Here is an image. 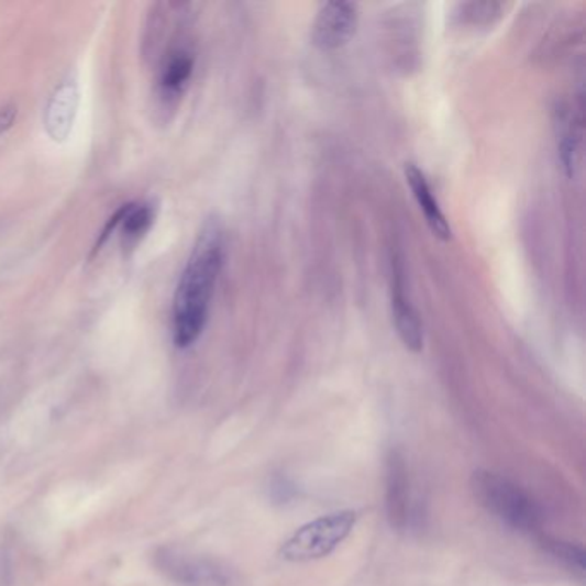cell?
<instances>
[{
	"instance_id": "6da1fadb",
	"label": "cell",
	"mask_w": 586,
	"mask_h": 586,
	"mask_svg": "<svg viewBox=\"0 0 586 586\" xmlns=\"http://www.w3.org/2000/svg\"><path fill=\"white\" fill-rule=\"evenodd\" d=\"M224 261V231L219 222L209 221L198 234L174 295L173 341L179 350L194 346L206 331Z\"/></svg>"
},
{
	"instance_id": "7a4b0ae2",
	"label": "cell",
	"mask_w": 586,
	"mask_h": 586,
	"mask_svg": "<svg viewBox=\"0 0 586 586\" xmlns=\"http://www.w3.org/2000/svg\"><path fill=\"white\" fill-rule=\"evenodd\" d=\"M472 493L488 512L521 531H533L542 523L539 504L506 476L478 469L472 476Z\"/></svg>"
},
{
	"instance_id": "3957f363",
	"label": "cell",
	"mask_w": 586,
	"mask_h": 586,
	"mask_svg": "<svg viewBox=\"0 0 586 586\" xmlns=\"http://www.w3.org/2000/svg\"><path fill=\"white\" fill-rule=\"evenodd\" d=\"M154 566L181 586H237L240 576L221 559L164 545L154 552Z\"/></svg>"
},
{
	"instance_id": "277c9868",
	"label": "cell",
	"mask_w": 586,
	"mask_h": 586,
	"mask_svg": "<svg viewBox=\"0 0 586 586\" xmlns=\"http://www.w3.org/2000/svg\"><path fill=\"white\" fill-rule=\"evenodd\" d=\"M356 523V512L339 511L299 528L284 542L280 555L289 563H308L331 554Z\"/></svg>"
},
{
	"instance_id": "5b68a950",
	"label": "cell",
	"mask_w": 586,
	"mask_h": 586,
	"mask_svg": "<svg viewBox=\"0 0 586 586\" xmlns=\"http://www.w3.org/2000/svg\"><path fill=\"white\" fill-rule=\"evenodd\" d=\"M390 311L401 343L413 353H420L425 343L423 322L414 307L408 283H406L405 265L398 258L392 262V283H390Z\"/></svg>"
},
{
	"instance_id": "8992f818",
	"label": "cell",
	"mask_w": 586,
	"mask_h": 586,
	"mask_svg": "<svg viewBox=\"0 0 586 586\" xmlns=\"http://www.w3.org/2000/svg\"><path fill=\"white\" fill-rule=\"evenodd\" d=\"M358 26V8L351 2H327L317 12L311 40L322 51H335L353 38Z\"/></svg>"
},
{
	"instance_id": "52a82bcc",
	"label": "cell",
	"mask_w": 586,
	"mask_h": 586,
	"mask_svg": "<svg viewBox=\"0 0 586 586\" xmlns=\"http://www.w3.org/2000/svg\"><path fill=\"white\" fill-rule=\"evenodd\" d=\"M195 71V54L186 45H170L158 59L157 97L162 103L173 106L181 99Z\"/></svg>"
},
{
	"instance_id": "ba28073f",
	"label": "cell",
	"mask_w": 586,
	"mask_h": 586,
	"mask_svg": "<svg viewBox=\"0 0 586 586\" xmlns=\"http://www.w3.org/2000/svg\"><path fill=\"white\" fill-rule=\"evenodd\" d=\"M387 515L396 530H402L410 520V476L398 451L387 457Z\"/></svg>"
},
{
	"instance_id": "9c48e42d",
	"label": "cell",
	"mask_w": 586,
	"mask_h": 586,
	"mask_svg": "<svg viewBox=\"0 0 586 586\" xmlns=\"http://www.w3.org/2000/svg\"><path fill=\"white\" fill-rule=\"evenodd\" d=\"M582 107L575 111V107L563 103L555 111V131H557V150L567 176L573 177L579 167L582 157L583 136Z\"/></svg>"
},
{
	"instance_id": "30bf717a",
	"label": "cell",
	"mask_w": 586,
	"mask_h": 586,
	"mask_svg": "<svg viewBox=\"0 0 586 586\" xmlns=\"http://www.w3.org/2000/svg\"><path fill=\"white\" fill-rule=\"evenodd\" d=\"M405 176L433 236L442 241L451 240L453 229L449 224L447 217L442 212L441 203H439L438 197L433 195L432 186H430L425 174L421 173L414 164H406Z\"/></svg>"
},
{
	"instance_id": "8fae6325",
	"label": "cell",
	"mask_w": 586,
	"mask_h": 586,
	"mask_svg": "<svg viewBox=\"0 0 586 586\" xmlns=\"http://www.w3.org/2000/svg\"><path fill=\"white\" fill-rule=\"evenodd\" d=\"M78 109V85L75 79H64L54 90L45 109V128L54 142H64L73 130Z\"/></svg>"
},
{
	"instance_id": "7c38bea8",
	"label": "cell",
	"mask_w": 586,
	"mask_h": 586,
	"mask_svg": "<svg viewBox=\"0 0 586 586\" xmlns=\"http://www.w3.org/2000/svg\"><path fill=\"white\" fill-rule=\"evenodd\" d=\"M155 222V207L146 201H130L119 207V225L124 252L136 248Z\"/></svg>"
},
{
	"instance_id": "4fadbf2b",
	"label": "cell",
	"mask_w": 586,
	"mask_h": 586,
	"mask_svg": "<svg viewBox=\"0 0 586 586\" xmlns=\"http://www.w3.org/2000/svg\"><path fill=\"white\" fill-rule=\"evenodd\" d=\"M549 552L557 559H563L567 564L578 570H585V552L578 545H573L570 542H561V540H543Z\"/></svg>"
},
{
	"instance_id": "5bb4252c",
	"label": "cell",
	"mask_w": 586,
	"mask_h": 586,
	"mask_svg": "<svg viewBox=\"0 0 586 586\" xmlns=\"http://www.w3.org/2000/svg\"><path fill=\"white\" fill-rule=\"evenodd\" d=\"M461 12H463V21L465 23L476 24H487L493 23L494 18L499 16L500 5L499 4H465L461 5Z\"/></svg>"
},
{
	"instance_id": "9a60e30c",
	"label": "cell",
	"mask_w": 586,
	"mask_h": 586,
	"mask_svg": "<svg viewBox=\"0 0 586 586\" xmlns=\"http://www.w3.org/2000/svg\"><path fill=\"white\" fill-rule=\"evenodd\" d=\"M18 118V107L16 106H4L0 107V136L8 133L12 126H14V121Z\"/></svg>"
}]
</instances>
